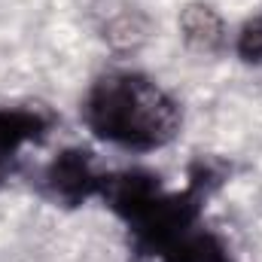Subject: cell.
<instances>
[{
  "instance_id": "1",
  "label": "cell",
  "mask_w": 262,
  "mask_h": 262,
  "mask_svg": "<svg viewBox=\"0 0 262 262\" xmlns=\"http://www.w3.org/2000/svg\"><path fill=\"white\" fill-rule=\"evenodd\" d=\"M82 119L95 137L149 152L171 143L180 131V104L143 73H107L101 76L82 104Z\"/></svg>"
},
{
  "instance_id": "6",
  "label": "cell",
  "mask_w": 262,
  "mask_h": 262,
  "mask_svg": "<svg viewBox=\"0 0 262 262\" xmlns=\"http://www.w3.org/2000/svg\"><path fill=\"white\" fill-rule=\"evenodd\" d=\"M183 37L201 52H213L223 43V18L210 6H186L180 15Z\"/></svg>"
},
{
  "instance_id": "5",
  "label": "cell",
  "mask_w": 262,
  "mask_h": 262,
  "mask_svg": "<svg viewBox=\"0 0 262 262\" xmlns=\"http://www.w3.org/2000/svg\"><path fill=\"white\" fill-rule=\"evenodd\" d=\"M152 262H229V253L223 247V241L207 232V229H189L180 238H174L171 244H165L162 250H156Z\"/></svg>"
},
{
  "instance_id": "3",
  "label": "cell",
  "mask_w": 262,
  "mask_h": 262,
  "mask_svg": "<svg viewBox=\"0 0 262 262\" xmlns=\"http://www.w3.org/2000/svg\"><path fill=\"white\" fill-rule=\"evenodd\" d=\"M101 183H104V174L95 168V159L85 149H64L46 168V189L52 192L55 201H64V204L89 201L101 192Z\"/></svg>"
},
{
  "instance_id": "2",
  "label": "cell",
  "mask_w": 262,
  "mask_h": 262,
  "mask_svg": "<svg viewBox=\"0 0 262 262\" xmlns=\"http://www.w3.org/2000/svg\"><path fill=\"white\" fill-rule=\"evenodd\" d=\"M98 195L107 201V207L116 216H122L131 226L165 195V186H162L159 174L143 171V168H131V171H119V174H104Z\"/></svg>"
},
{
  "instance_id": "8",
  "label": "cell",
  "mask_w": 262,
  "mask_h": 262,
  "mask_svg": "<svg viewBox=\"0 0 262 262\" xmlns=\"http://www.w3.org/2000/svg\"><path fill=\"white\" fill-rule=\"evenodd\" d=\"M12 174H15V156L0 152V186H6Z\"/></svg>"
},
{
  "instance_id": "4",
  "label": "cell",
  "mask_w": 262,
  "mask_h": 262,
  "mask_svg": "<svg viewBox=\"0 0 262 262\" xmlns=\"http://www.w3.org/2000/svg\"><path fill=\"white\" fill-rule=\"evenodd\" d=\"M49 134L46 113L34 107H0V152L15 156L28 143H40Z\"/></svg>"
},
{
  "instance_id": "7",
  "label": "cell",
  "mask_w": 262,
  "mask_h": 262,
  "mask_svg": "<svg viewBox=\"0 0 262 262\" xmlns=\"http://www.w3.org/2000/svg\"><path fill=\"white\" fill-rule=\"evenodd\" d=\"M235 49L244 61L250 64H262V15L250 18L241 31H238V40H235Z\"/></svg>"
}]
</instances>
